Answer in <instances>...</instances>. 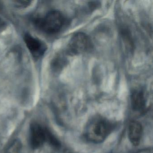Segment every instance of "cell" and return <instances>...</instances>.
Returning a JSON list of instances; mask_svg holds the SVG:
<instances>
[{
    "instance_id": "cell-8",
    "label": "cell",
    "mask_w": 153,
    "mask_h": 153,
    "mask_svg": "<svg viewBox=\"0 0 153 153\" xmlns=\"http://www.w3.org/2000/svg\"><path fill=\"white\" fill-rule=\"evenodd\" d=\"M46 142L54 147L59 148L60 146L59 141L48 129L46 133Z\"/></svg>"
},
{
    "instance_id": "cell-1",
    "label": "cell",
    "mask_w": 153,
    "mask_h": 153,
    "mask_svg": "<svg viewBox=\"0 0 153 153\" xmlns=\"http://www.w3.org/2000/svg\"><path fill=\"white\" fill-rule=\"evenodd\" d=\"M113 123L101 117L94 118L88 125L85 131L86 138L90 142L99 143L103 142L113 129Z\"/></svg>"
},
{
    "instance_id": "cell-9",
    "label": "cell",
    "mask_w": 153,
    "mask_h": 153,
    "mask_svg": "<svg viewBox=\"0 0 153 153\" xmlns=\"http://www.w3.org/2000/svg\"><path fill=\"white\" fill-rule=\"evenodd\" d=\"M16 3H17V5L19 7H27V6H29L31 3V1H15Z\"/></svg>"
},
{
    "instance_id": "cell-3",
    "label": "cell",
    "mask_w": 153,
    "mask_h": 153,
    "mask_svg": "<svg viewBox=\"0 0 153 153\" xmlns=\"http://www.w3.org/2000/svg\"><path fill=\"white\" fill-rule=\"evenodd\" d=\"M92 42L88 36L83 33L75 34L70 41L68 47L69 54H81L90 51Z\"/></svg>"
},
{
    "instance_id": "cell-6",
    "label": "cell",
    "mask_w": 153,
    "mask_h": 153,
    "mask_svg": "<svg viewBox=\"0 0 153 153\" xmlns=\"http://www.w3.org/2000/svg\"><path fill=\"white\" fill-rule=\"evenodd\" d=\"M143 135V127L139 122L133 120L130 123L128 137L131 143L134 146L139 145Z\"/></svg>"
},
{
    "instance_id": "cell-4",
    "label": "cell",
    "mask_w": 153,
    "mask_h": 153,
    "mask_svg": "<svg viewBox=\"0 0 153 153\" xmlns=\"http://www.w3.org/2000/svg\"><path fill=\"white\" fill-rule=\"evenodd\" d=\"M47 128L37 123H31L29 128V143L33 149H37L46 142Z\"/></svg>"
},
{
    "instance_id": "cell-5",
    "label": "cell",
    "mask_w": 153,
    "mask_h": 153,
    "mask_svg": "<svg viewBox=\"0 0 153 153\" xmlns=\"http://www.w3.org/2000/svg\"><path fill=\"white\" fill-rule=\"evenodd\" d=\"M24 41L27 49L35 58L42 56L47 50V46L43 42L29 34L25 35Z\"/></svg>"
},
{
    "instance_id": "cell-7",
    "label": "cell",
    "mask_w": 153,
    "mask_h": 153,
    "mask_svg": "<svg viewBox=\"0 0 153 153\" xmlns=\"http://www.w3.org/2000/svg\"><path fill=\"white\" fill-rule=\"evenodd\" d=\"M131 108L135 111H139L144 109L146 105V99L144 92L141 89H135L131 95Z\"/></svg>"
},
{
    "instance_id": "cell-2",
    "label": "cell",
    "mask_w": 153,
    "mask_h": 153,
    "mask_svg": "<svg viewBox=\"0 0 153 153\" xmlns=\"http://www.w3.org/2000/svg\"><path fill=\"white\" fill-rule=\"evenodd\" d=\"M34 22L35 25L43 32L49 34H54L62 29L65 23V18L61 12L53 10L48 12L43 17L36 19Z\"/></svg>"
}]
</instances>
